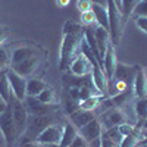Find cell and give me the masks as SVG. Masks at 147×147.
I'll return each mask as SVG.
<instances>
[{
	"instance_id": "cell-1",
	"label": "cell",
	"mask_w": 147,
	"mask_h": 147,
	"mask_svg": "<svg viewBox=\"0 0 147 147\" xmlns=\"http://www.w3.org/2000/svg\"><path fill=\"white\" fill-rule=\"evenodd\" d=\"M84 38V27L74 21H66L62 30V41L59 49V69L66 72L72 60L81 55V41Z\"/></svg>"
},
{
	"instance_id": "cell-2",
	"label": "cell",
	"mask_w": 147,
	"mask_h": 147,
	"mask_svg": "<svg viewBox=\"0 0 147 147\" xmlns=\"http://www.w3.org/2000/svg\"><path fill=\"white\" fill-rule=\"evenodd\" d=\"M59 119L57 112L55 113H49V115H30L28 116V122H27V128L25 132L21 136L19 143H31L35 141V138L40 136V132L52 124H56V121Z\"/></svg>"
},
{
	"instance_id": "cell-3",
	"label": "cell",
	"mask_w": 147,
	"mask_h": 147,
	"mask_svg": "<svg viewBox=\"0 0 147 147\" xmlns=\"http://www.w3.org/2000/svg\"><path fill=\"white\" fill-rule=\"evenodd\" d=\"M107 19H109V35H110V43L115 47L119 46L121 37L124 32V24L125 19L121 13V9L115 5L113 0H107Z\"/></svg>"
},
{
	"instance_id": "cell-4",
	"label": "cell",
	"mask_w": 147,
	"mask_h": 147,
	"mask_svg": "<svg viewBox=\"0 0 147 147\" xmlns=\"http://www.w3.org/2000/svg\"><path fill=\"white\" fill-rule=\"evenodd\" d=\"M7 106H9L10 112H12V118H13L15 127H16V131H18V136L21 138V136L25 132L28 116H30L28 112H27V107H25V105H24V102L16 99L13 94L10 96V100L7 102Z\"/></svg>"
},
{
	"instance_id": "cell-5",
	"label": "cell",
	"mask_w": 147,
	"mask_h": 147,
	"mask_svg": "<svg viewBox=\"0 0 147 147\" xmlns=\"http://www.w3.org/2000/svg\"><path fill=\"white\" fill-rule=\"evenodd\" d=\"M0 132H2L7 147H13L15 144H18L19 136H18V131H16V127H15V122H13V118H12V112H10L9 106L6 107V110L3 113H0Z\"/></svg>"
},
{
	"instance_id": "cell-6",
	"label": "cell",
	"mask_w": 147,
	"mask_h": 147,
	"mask_svg": "<svg viewBox=\"0 0 147 147\" xmlns=\"http://www.w3.org/2000/svg\"><path fill=\"white\" fill-rule=\"evenodd\" d=\"M97 119L100 121L103 129H109L113 127H119L121 124L127 122V115L119 107H110V109L105 110V112H102Z\"/></svg>"
},
{
	"instance_id": "cell-7",
	"label": "cell",
	"mask_w": 147,
	"mask_h": 147,
	"mask_svg": "<svg viewBox=\"0 0 147 147\" xmlns=\"http://www.w3.org/2000/svg\"><path fill=\"white\" fill-rule=\"evenodd\" d=\"M6 78L9 81L12 94H13L16 99L24 102V100H25V97H27V78L19 75V74H16L12 68L6 69Z\"/></svg>"
},
{
	"instance_id": "cell-8",
	"label": "cell",
	"mask_w": 147,
	"mask_h": 147,
	"mask_svg": "<svg viewBox=\"0 0 147 147\" xmlns=\"http://www.w3.org/2000/svg\"><path fill=\"white\" fill-rule=\"evenodd\" d=\"M62 132H63V125L52 124L40 132V136L35 138V143H38L41 146H56L60 143Z\"/></svg>"
},
{
	"instance_id": "cell-9",
	"label": "cell",
	"mask_w": 147,
	"mask_h": 147,
	"mask_svg": "<svg viewBox=\"0 0 147 147\" xmlns=\"http://www.w3.org/2000/svg\"><path fill=\"white\" fill-rule=\"evenodd\" d=\"M24 105L27 107L28 115H49V113H55L59 110V105H47L40 102L37 97H30L27 96L25 100H24Z\"/></svg>"
},
{
	"instance_id": "cell-10",
	"label": "cell",
	"mask_w": 147,
	"mask_h": 147,
	"mask_svg": "<svg viewBox=\"0 0 147 147\" xmlns=\"http://www.w3.org/2000/svg\"><path fill=\"white\" fill-rule=\"evenodd\" d=\"M46 56H47V53H46V55L34 56V57H30V59H27V60H24V62L10 65V68L13 69L16 74H19V75H22V77L27 78V77H31L32 74L35 72V69L43 63V60H44Z\"/></svg>"
},
{
	"instance_id": "cell-11",
	"label": "cell",
	"mask_w": 147,
	"mask_h": 147,
	"mask_svg": "<svg viewBox=\"0 0 147 147\" xmlns=\"http://www.w3.org/2000/svg\"><path fill=\"white\" fill-rule=\"evenodd\" d=\"M38 55H46L44 50L41 49H37L35 46H19L15 47L13 50L10 52V65H15L19 62H24L30 57L38 56Z\"/></svg>"
},
{
	"instance_id": "cell-12",
	"label": "cell",
	"mask_w": 147,
	"mask_h": 147,
	"mask_svg": "<svg viewBox=\"0 0 147 147\" xmlns=\"http://www.w3.org/2000/svg\"><path fill=\"white\" fill-rule=\"evenodd\" d=\"M138 65H127V63H116L115 72H113V77L112 80H118V81H124L128 87L132 88V82L134 78H136V72H137Z\"/></svg>"
},
{
	"instance_id": "cell-13",
	"label": "cell",
	"mask_w": 147,
	"mask_h": 147,
	"mask_svg": "<svg viewBox=\"0 0 147 147\" xmlns=\"http://www.w3.org/2000/svg\"><path fill=\"white\" fill-rule=\"evenodd\" d=\"M102 132H103V127L100 124V121L97 119V116L93 118L88 124H85L82 128L78 129V134L87 143H91L96 138H100L102 137Z\"/></svg>"
},
{
	"instance_id": "cell-14",
	"label": "cell",
	"mask_w": 147,
	"mask_h": 147,
	"mask_svg": "<svg viewBox=\"0 0 147 147\" xmlns=\"http://www.w3.org/2000/svg\"><path fill=\"white\" fill-rule=\"evenodd\" d=\"M116 63H118V59H116V47L110 43V44L107 46V50H106V53H105L103 62H102V69H103L105 75H106L107 82L112 80V77H113Z\"/></svg>"
},
{
	"instance_id": "cell-15",
	"label": "cell",
	"mask_w": 147,
	"mask_h": 147,
	"mask_svg": "<svg viewBox=\"0 0 147 147\" xmlns=\"http://www.w3.org/2000/svg\"><path fill=\"white\" fill-rule=\"evenodd\" d=\"M132 93L136 96V99L147 96V74H146V68L140 65L137 68L136 78H134V82H132Z\"/></svg>"
},
{
	"instance_id": "cell-16",
	"label": "cell",
	"mask_w": 147,
	"mask_h": 147,
	"mask_svg": "<svg viewBox=\"0 0 147 147\" xmlns=\"http://www.w3.org/2000/svg\"><path fill=\"white\" fill-rule=\"evenodd\" d=\"M68 71L71 74H74V75H77V77H84V75H88L91 72V63H90V60L81 53L72 60V63H71Z\"/></svg>"
},
{
	"instance_id": "cell-17",
	"label": "cell",
	"mask_w": 147,
	"mask_h": 147,
	"mask_svg": "<svg viewBox=\"0 0 147 147\" xmlns=\"http://www.w3.org/2000/svg\"><path fill=\"white\" fill-rule=\"evenodd\" d=\"M93 118H96L94 112H91V110H85V109H78V110H75V112H72V113L68 115L69 122L77 129L82 128L85 124H88Z\"/></svg>"
},
{
	"instance_id": "cell-18",
	"label": "cell",
	"mask_w": 147,
	"mask_h": 147,
	"mask_svg": "<svg viewBox=\"0 0 147 147\" xmlns=\"http://www.w3.org/2000/svg\"><path fill=\"white\" fill-rule=\"evenodd\" d=\"M94 37H96V43H97V47H99V55H100V63L103 62V57H105V53L107 50V46L110 44V35H109V31L96 25L94 27Z\"/></svg>"
},
{
	"instance_id": "cell-19",
	"label": "cell",
	"mask_w": 147,
	"mask_h": 147,
	"mask_svg": "<svg viewBox=\"0 0 147 147\" xmlns=\"http://www.w3.org/2000/svg\"><path fill=\"white\" fill-rule=\"evenodd\" d=\"M47 82H44L41 78H37V77H31L27 80V96L30 97H37L46 87H47Z\"/></svg>"
},
{
	"instance_id": "cell-20",
	"label": "cell",
	"mask_w": 147,
	"mask_h": 147,
	"mask_svg": "<svg viewBox=\"0 0 147 147\" xmlns=\"http://www.w3.org/2000/svg\"><path fill=\"white\" fill-rule=\"evenodd\" d=\"M77 136H78V129L74 127L69 121H65V122H63L62 138H60L59 146H60V147H69V144L74 141V138H75Z\"/></svg>"
},
{
	"instance_id": "cell-21",
	"label": "cell",
	"mask_w": 147,
	"mask_h": 147,
	"mask_svg": "<svg viewBox=\"0 0 147 147\" xmlns=\"http://www.w3.org/2000/svg\"><path fill=\"white\" fill-rule=\"evenodd\" d=\"M93 13L96 18V24L99 27L109 30V19H107V6H100V5H94L93 3Z\"/></svg>"
},
{
	"instance_id": "cell-22",
	"label": "cell",
	"mask_w": 147,
	"mask_h": 147,
	"mask_svg": "<svg viewBox=\"0 0 147 147\" xmlns=\"http://www.w3.org/2000/svg\"><path fill=\"white\" fill-rule=\"evenodd\" d=\"M134 112H136V116L140 124H144L147 121V96L134 99Z\"/></svg>"
},
{
	"instance_id": "cell-23",
	"label": "cell",
	"mask_w": 147,
	"mask_h": 147,
	"mask_svg": "<svg viewBox=\"0 0 147 147\" xmlns=\"http://www.w3.org/2000/svg\"><path fill=\"white\" fill-rule=\"evenodd\" d=\"M106 97H109V96H103V94L90 96V97H87V99H84V100L80 102V109H85V110H91V112H94Z\"/></svg>"
},
{
	"instance_id": "cell-24",
	"label": "cell",
	"mask_w": 147,
	"mask_h": 147,
	"mask_svg": "<svg viewBox=\"0 0 147 147\" xmlns=\"http://www.w3.org/2000/svg\"><path fill=\"white\" fill-rule=\"evenodd\" d=\"M140 2L141 0H121V13L124 16V19H128L132 15L134 9Z\"/></svg>"
},
{
	"instance_id": "cell-25",
	"label": "cell",
	"mask_w": 147,
	"mask_h": 147,
	"mask_svg": "<svg viewBox=\"0 0 147 147\" xmlns=\"http://www.w3.org/2000/svg\"><path fill=\"white\" fill-rule=\"evenodd\" d=\"M10 96H12V90H10L9 81L6 78V71H5V74L0 77V99L7 103L10 100Z\"/></svg>"
},
{
	"instance_id": "cell-26",
	"label": "cell",
	"mask_w": 147,
	"mask_h": 147,
	"mask_svg": "<svg viewBox=\"0 0 147 147\" xmlns=\"http://www.w3.org/2000/svg\"><path fill=\"white\" fill-rule=\"evenodd\" d=\"M37 99L43 103H47V105H56V93L50 85H47V87L37 96Z\"/></svg>"
},
{
	"instance_id": "cell-27",
	"label": "cell",
	"mask_w": 147,
	"mask_h": 147,
	"mask_svg": "<svg viewBox=\"0 0 147 147\" xmlns=\"http://www.w3.org/2000/svg\"><path fill=\"white\" fill-rule=\"evenodd\" d=\"M10 68V50L0 46V71Z\"/></svg>"
},
{
	"instance_id": "cell-28",
	"label": "cell",
	"mask_w": 147,
	"mask_h": 147,
	"mask_svg": "<svg viewBox=\"0 0 147 147\" xmlns=\"http://www.w3.org/2000/svg\"><path fill=\"white\" fill-rule=\"evenodd\" d=\"M81 25H82V27H93V25H97L93 10H88V12H84V13H81Z\"/></svg>"
},
{
	"instance_id": "cell-29",
	"label": "cell",
	"mask_w": 147,
	"mask_h": 147,
	"mask_svg": "<svg viewBox=\"0 0 147 147\" xmlns=\"http://www.w3.org/2000/svg\"><path fill=\"white\" fill-rule=\"evenodd\" d=\"M119 132L122 134V137H127V136H131V134L136 131V125H131L129 122H124L118 127Z\"/></svg>"
},
{
	"instance_id": "cell-30",
	"label": "cell",
	"mask_w": 147,
	"mask_h": 147,
	"mask_svg": "<svg viewBox=\"0 0 147 147\" xmlns=\"http://www.w3.org/2000/svg\"><path fill=\"white\" fill-rule=\"evenodd\" d=\"M132 15L136 16H147V0H141V2L136 6Z\"/></svg>"
},
{
	"instance_id": "cell-31",
	"label": "cell",
	"mask_w": 147,
	"mask_h": 147,
	"mask_svg": "<svg viewBox=\"0 0 147 147\" xmlns=\"http://www.w3.org/2000/svg\"><path fill=\"white\" fill-rule=\"evenodd\" d=\"M77 7L81 13H84V12L91 10L93 3H91V0H77Z\"/></svg>"
},
{
	"instance_id": "cell-32",
	"label": "cell",
	"mask_w": 147,
	"mask_h": 147,
	"mask_svg": "<svg viewBox=\"0 0 147 147\" xmlns=\"http://www.w3.org/2000/svg\"><path fill=\"white\" fill-rule=\"evenodd\" d=\"M134 21H136V25L140 31L146 32L147 34V16H136L134 18Z\"/></svg>"
},
{
	"instance_id": "cell-33",
	"label": "cell",
	"mask_w": 147,
	"mask_h": 147,
	"mask_svg": "<svg viewBox=\"0 0 147 147\" xmlns=\"http://www.w3.org/2000/svg\"><path fill=\"white\" fill-rule=\"evenodd\" d=\"M69 147H90V146H88V143L85 141V140L80 136V134H78V136L74 138V141L69 144Z\"/></svg>"
},
{
	"instance_id": "cell-34",
	"label": "cell",
	"mask_w": 147,
	"mask_h": 147,
	"mask_svg": "<svg viewBox=\"0 0 147 147\" xmlns=\"http://www.w3.org/2000/svg\"><path fill=\"white\" fill-rule=\"evenodd\" d=\"M7 37H9V28L6 25H0V46L6 41Z\"/></svg>"
},
{
	"instance_id": "cell-35",
	"label": "cell",
	"mask_w": 147,
	"mask_h": 147,
	"mask_svg": "<svg viewBox=\"0 0 147 147\" xmlns=\"http://www.w3.org/2000/svg\"><path fill=\"white\" fill-rule=\"evenodd\" d=\"M18 147H46V146H41L35 141H31V143H19Z\"/></svg>"
},
{
	"instance_id": "cell-36",
	"label": "cell",
	"mask_w": 147,
	"mask_h": 147,
	"mask_svg": "<svg viewBox=\"0 0 147 147\" xmlns=\"http://www.w3.org/2000/svg\"><path fill=\"white\" fill-rule=\"evenodd\" d=\"M69 2H71V0H56V5L60 6V7H66L69 5Z\"/></svg>"
},
{
	"instance_id": "cell-37",
	"label": "cell",
	"mask_w": 147,
	"mask_h": 147,
	"mask_svg": "<svg viewBox=\"0 0 147 147\" xmlns=\"http://www.w3.org/2000/svg\"><path fill=\"white\" fill-rule=\"evenodd\" d=\"M91 3L100 5V6H107V0H91Z\"/></svg>"
},
{
	"instance_id": "cell-38",
	"label": "cell",
	"mask_w": 147,
	"mask_h": 147,
	"mask_svg": "<svg viewBox=\"0 0 147 147\" xmlns=\"http://www.w3.org/2000/svg\"><path fill=\"white\" fill-rule=\"evenodd\" d=\"M6 107H7V103L3 102V100H0V113H3L6 110Z\"/></svg>"
},
{
	"instance_id": "cell-39",
	"label": "cell",
	"mask_w": 147,
	"mask_h": 147,
	"mask_svg": "<svg viewBox=\"0 0 147 147\" xmlns=\"http://www.w3.org/2000/svg\"><path fill=\"white\" fill-rule=\"evenodd\" d=\"M113 2H115V5L118 6V9H121V0H113Z\"/></svg>"
},
{
	"instance_id": "cell-40",
	"label": "cell",
	"mask_w": 147,
	"mask_h": 147,
	"mask_svg": "<svg viewBox=\"0 0 147 147\" xmlns=\"http://www.w3.org/2000/svg\"><path fill=\"white\" fill-rule=\"evenodd\" d=\"M137 147H147V143H144V144H140V146H137Z\"/></svg>"
},
{
	"instance_id": "cell-41",
	"label": "cell",
	"mask_w": 147,
	"mask_h": 147,
	"mask_svg": "<svg viewBox=\"0 0 147 147\" xmlns=\"http://www.w3.org/2000/svg\"><path fill=\"white\" fill-rule=\"evenodd\" d=\"M5 71H6V69H2V71H0V77H2L3 74H5Z\"/></svg>"
},
{
	"instance_id": "cell-42",
	"label": "cell",
	"mask_w": 147,
	"mask_h": 147,
	"mask_svg": "<svg viewBox=\"0 0 147 147\" xmlns=\"http://www.w3.org/2000/svg\"><path fill=\"white\" fill-rule=\"evenodd\" d=\"M46 147H50V146H46Z\"/></svg>"
},
{
	"instance_id": "cell-43",
	"label": "cell",
	"mask_w": 147,
	"mask_h": 147,
	"mask_svg": "<svg viewBox=\"0 0 147 147\" xmlns=\"http://www.w3.org/2000/svg\"><path fill=\"white\" fill-rule=\"evenodd\" d=\"M0 100H2V99H0Z\"/></svg>"
}]
</instances>
